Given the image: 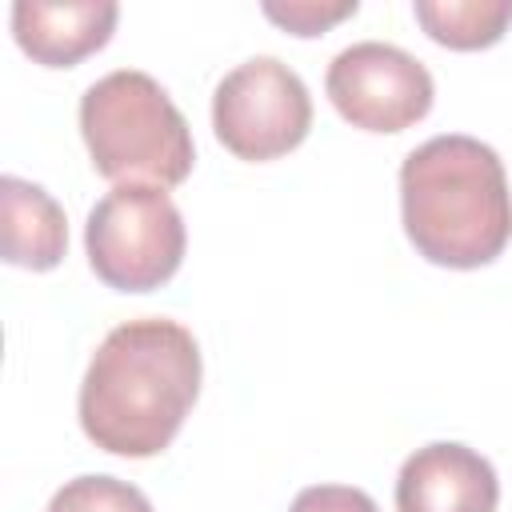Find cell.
Listing matches in <instances>:
<instances>
[{"instance_id":"5b68a950","label":"cell","mask_w":512,"mask_h":512,"mask_svg":"<svg viewBox=\"0 0 512 512\" xmlns=\"http://www.w3.org/2000/svg\"><path fill=\"white\" fill-rule=\"evenodd\" d=\"M312 128V96L304 80L276 56L236 64L212 92L216 140L252 164L288 156Z\"/></svg>"},{"instance_id":"7c38bea8","label":"cell","mask_w":512,"mask_h":512,"mask_svg":"<svg viewBox=\"0 0 512 512\" xmlns=\"http://www.w3.org/2000/svg\"><path fill=\"white\" fill-rule=\"evenodd\" d=\"M360 4L356 0H288V4H264V16L276 20L292 36H320L344 16H352Z\"/></svg>"},{"instance_id":"4fadbf2b","label":"cell","mask_w":512,"mask_h":512,"mask_svg":"<svg viewBox=\"0 0 512 512\" xmlns=\"http://www.w3.org/2000/svg\"><path fill=\"white\" fill-rule=\"evenodd\" d=\"M288 512H380L376 500L352 484H312L300 488Z\"/></svg>"},{"instance_id":"8992f818","label":"cell","mask_w":512,"mask_h":512,"mask_svg":"<svg viewBox=\"0 0 512 512\" xmlns=\"http://www.w3.org/2000/svg\"><path fill=\"white\" fill-rule=\"evenodd\" d=\"M324 92L352 128L404 132L428 116L436 84L412 52L384 40H360L332 56Z\"/></svg>"},{"instance_id":"7a4b0ae2","label":"cell","mask_w":512,"mask_h":512,"mask_svg":"<svg viewBox=\"0 0 512 512\" xmlns=\"http://www.w3.org/2000/svg\"><path fill=\"white\" fill-rule=\"evenodd\" d=\"M400 216L412 248L440 268H484L512 240L504 160L476 136L444 132L400 164Z\"/></svg>"},{"instance_id":"ba28073f","label":"cell","mask_w":512,"mask_h":512,"mask_svg":"<svg viewBox=\"0 0 512 512\" xmlns=\"http://www.w3.org/2000/svg\"><path fill=\"white\" fill-rule=\"evenodd\" d=\"M120 8L112 0H16L12 36L24 56L44 68H76L100 52L116 32Z\"/></svg>"},{"instance_id":"277c9868","label":"cell","mask_w":512,"mask_h":512,"mask_svg":"<svg viewBox=\"0 0 512 512\" xmlns=\"http://www.w3.org/2000/svg\"><path fill=\"white\" fill-rule=\"evenodd\" d=\"M184 216L164 188L116 184L96 200L84 224V252L116 292H152L180 272L184 260Z\"/></svg>"},{"instance_id":"52a82bcc","label":"cell","mask_w":512,"mask_h":512,"mask_svg":"<svg viewBox=\"0 0 512 512\" xmlns=\"http://www.w3.org/2000/svg\"><path fill=\"white\" fill-rule=\"evenodd\" d=\"M496 504V468L468 444L436 440L400 464L396 512H496Z\"/></svg>"},{"instance_id":"3957f363","label":"cell","mask_w":512,"mask_h":512,"mask_svg":"<svg viewBox=\"0 0 512 512\" xmlns=\"http://www.w3.org/2000/svg\"><path fill=\"white\" fill-rule=\"evenodd\" d=\"M80 136L92 168L112 184L176 188L196 164L188 120L172 96L136 68H116L84 88Z\"/></svg>"},{"instance_id":"6da1fadb","label":"cell","mask_w":512,"mask_h":512,"mask_svg":"<svg viewBox=\"0 0 512 512\" xmlns=\"http://www.w3.org/2000/svg\"><path fill=\"white\" fill-rule=\"evenodd\" d=\"M200 344L164 316L116 324L80 380L84 436L128 460L164 452L200 396Z\"/></svg>"},{"instance_id":"30bf717a","label":"cell","mask_w":512,"mask_h":512,"mask_svg":"<svg viewBox=\"0 0 512 512\" xmlns=\"http://www.w3.org/2000/svg\"><path fill=\"white\" fill-rule=\"evenodd\" d=\"M420 28L456 52L492 48L512 24V0H416Z\"/></svg>"},{"instance_id":"9c48e42d","label":"cell","mask_w":512,"mask_h":512,"mask_svg":"<svg viewBox=\"0 0 512 512\" xmlns=\"http://www.w3.org/2000/svg\"><path fill=\"white\" fill-rule=\"evenodd\" d=\"M0 240L12 268L48 272L68 252L64 208L32 180L0 176Z\"/></svg>"},{"instance_id":"8fae6325","label":"cell","mask_w":512,"mask_h":512,"mask_svg":"<svg viewBox=\"0 0 512 512\" xmlns=\"http://www.w3.org/2000/svg\"><path fill=\"white\" fill-rule=\"evenodd\" d=\"M48 512H152L148 496L116 476H76L48 500Z\"/></svg>"}]
</instances>
